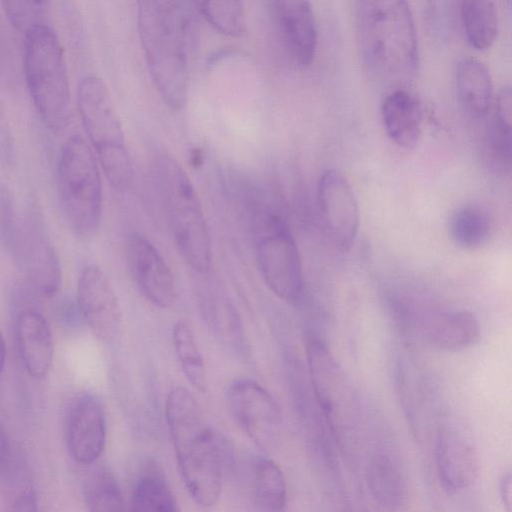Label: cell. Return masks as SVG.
Masks as SVG:
<instances>
[{
	"instance_id": "1",
	"label": "cell",
	"mask_w": 512,
	"mask_h": 512,
	"mask_svg": "<svg viewBox=\"0 0 512 512\" xmlns=\"http://www.w3.org/2000/svg\"><path fill=\"white\" fill-rule=\"evenodd\" d=\"M165 418L188 493L199 506H214L221 495L225 470L233 459L229 443L207 425L196 400L183 387L168 393Z\"/></svg>"
},
{
	"instance_id": "2",
	"label": "cell",
	"mask_w": 512,
	"mask_h": 512,
	"mask_svg": "<svg viewBox=\"0 0 512 512\" xmlns=\"http://www.w3.org/2000/svg\"><path fill=\"white\" fill-rule=\"evenodd\" d=\"M357 39L363 64L374 79L396 89L413 79L419 49L407 0H359Z\"/></svg>"
},
{
	"instance_id": "3",
	"label": "cell",
	"mask_w": 512,
	"mask_h": 512,
	"mask_svg": "<svg viewBox=\"0 0 512 512\" xmlns=\"http://www.w3.org/2000/svg\"><path fill=\"white\" fill-rule=\"evenodd\" d=\"M140 43L152 82L172 110L188 99V67L181 21L168 0H137Z\"/></svg>"
},
{
	"instance_id": "4",
	"label": "cell",
	"mask_w": 512,
	"mask_h": 512,
	"mask_svg": "<svg viewBox=\"0 0 512 512\" xmlns=\"http://www.w3.org/2000/svg\"><path fill=\"white\" fill-rule=\"evenodd\" d=\"M154 177L171 233L186 263L205 274L212 264L211 238L203 208L183 166L170 154L154 161Z\"/></svg>"
},
{
	"instance_id": "5",
	"label": "cell",
	"mask_w": 512,
	"mask_h": 512,
	"mask_svg": "<svg viewBox=\"0 0 512 512\" xmlns=\"http://www.w3.org/2000/svg\"><path fill=\"white\" fill-rule=\"evenodd\" d=\"M77 104L87 141L107 181L118 191L133 181V166L121 120L104 81L87 75L80 81Z\"/></svg>"
},
{
	"instance_id": "6",
	"label": "cell",
	"mask_w": 512,
	"mask_h": 512,
	"mask_svg": "<svg viewBox=\"0 0 512 512\" xmlns=\"http://www.w3.org/2000/svg\"><path fill=\"white\" fill-rule=\"evenodd\" d=\"M23 66L34 106L47 127L65 129L71 119V93L64 51L45 24L25 33Z\"/></svg>"
},
{
	"instance_id": "7",
	"label": "cell",
	"mask_w": 512,
	"mask_h": 512,
	"mask_svg": "<svg viewBox=\"0 0 512 512\" xmlns=\"http://www.w3.org/2000/svg\"><path fill=\"white\" fill-rule=\"evenodd\" d=\"M57 180L61 206L70 228L81 238L94 236L102 217V181L96 155L82 135H72L63 143Z\"/></svg>"
},
{
	"instance_id": "8",
	"label": "cell",
	"mask_w": 512,
	"mask_h": 512,
	"mask_svg": "<svg viewBox=\"0 0 512 512\" xmlns=\"http://www.w3.org/2000/svg\"><path fill=\"white\" fill-rule=\"evenodd\" d=\"M255 253L267 287L281 300L295 304L304 294L301 256L286 220L275 211L260 210L253 217Z\"/></svg>"
},
{
	"instance_id": "9",
	"label": "cell",
	"mask_w": 512,
	"mask_h": 512,
	"mask_svg": "<svg viewBox=\"0 0 512 512\" xmlns=\"http://www.w3.org/2000/svg\"><path fill=\"white\" fill-rule=\"evenodd\" d=\"M307 361L315 397L339 440L352 432L356 413L353 389L342 367L319 339L307 343Z\"/></svg>"
},
{
	"instance_id": "10",
	"label": "cell",
	"mask_w": 512,
	"mask_h": 512,
	"mask_svg": "<svg viewBox=\"0 0 512 512\" xmlns=\"http://www.w3.org/2000/svg\"><path fill=\"white\" fill-rule=\"evenodd\" d=\"M228 407L247 436L263 451H270L279 439L283 423L280 406L259 383L240 379L226 391Z\"/></svg>"
},
{
	"instance_id": "11",
	"label": "cell",
	"mask_w": 512,
	"mask_h": 512,
	"mask_svg": "<svg viewBox=\"0 0 512 512\" xmlns=\"http://www.w3.org/2000/svg\"><path fill=\"white\" fill-rule=\"evenodd\" d=\"M79 312L102 342L114 345L123 336V315L116 292L105 274L96 264L81 271L77 283Z\"/></svg>"
},
{
	"instance_id": "12",
	"label": "cell",
	"mask_w": 512,
	"mask_h": 512,
	"mask_svg": "<svg viewBox=\"0 0 512 512\" xmlns=\"http://www.w3.org/2000/svg\"><path fill=\"white\" fill-rule=\"evenodd\" d=\"M317 197L330 241L338 250L348 251L360 224L358 201L348 179L337 169H327L319 178Z\"/></svg>"
},
{
	"instance_id": "13",
	"label": "cell",
	"mask_w": 512,
	"mask_h": 512,
	"mask_svg": "<svg viewBox=\"0 0 512 512\" xmlns=\"http://www.w3.org/2000/svg\"><path fill=\"white\" fill-rule=\"evenodd\" d=\"M124 254L129 273L145 298L159 308L172 307L177 298L174 277L154 244L132 232L125 239Z\"/></svg>"
},
{
	"instance_id": "14",
	"label": "cell",
	"mask_w": 512,
	"mask_h": 512,
	"mask_svg": "<svg viewBox=\"0 0 512 512\" xmlns=\"http://www.w3.org/2000/svg\"><path fill=\"white\" fill-rule=\"evenodd\" d=\"M17 245L27 279L37 293L54 296L60 289L62 269L58 255L37 215L24 220Z\"/></svg>"
},
{
	"instance_id": "15",
	"label": "cell",
	"mask_w": 512,
	"mask_h": 512,
	"mask_svg": "<svg viewBox=\"0 0 512 512\" xmlns=\"http://www.w3.org/2000/svg\"><path fill=\"white\" fill-rule=\"evenodd\" d=\"M64 433L71 457L80 464H92L106 443V418L100 400L89 393L76 396L65 414Z\"/></svg>"
},
{
	"instance_id": "16",
	"label": "cell",
	"mask_w": 512,
	"mask_h": 512,
	"mask_svg": "<svg viewBox=\"0 0 512 512\" xmlns=\"http://www.w3.org/2000/svg\"><path fill=\"white\" fill-rule=\"evenodd\" d=\"M439 482L447 495L455 496L469 490L479 474V460L469 438L458 428H440L435 448Z\"/></svg>"
},
{
	"instance_id": "17",
	"label": "cell",
	"mask_w": 512,
	"mask_h": 512,
	"mask_svg": "<svg viewBox=\"0 0 512 512\" xmlns=\"http://www.w3.org/2000/svg\"><path fill=\"white\" fill-rule=\"evenodd\" d=\"M409 321L427 345L442 351L467 349L477 343L481 335L477 317L466 310L433 311Z\"/></svg>"
},
{
	"instance_id": "18",
	"label": "cell",
	"mask_w": 512,
	"mask_h": 512,
	"mask_svg": "<svg viewBox=\"0 0 512 512\" xmlns=\"http://www.w3.org/2000/svg\"><path fill=\"white\" fill-rule=\"evenodd\" d=\"M278 31L289 57L309 66L317 51V25L310 0H272Z\"/></svg>"
},
{
	"instance_id": "19",
	"label": "cell",
	"mask_w": 512,
	"mask_h": 512,
	"mask_svg": "<svg viewBox=\"0 0 512 512\" xmlns=\"http://www.w3.org/2000/svg\"><path fill=\"white\" fill-rule=\"evenodd\" d=\"M18 351L29 375L42 379L49 373L54 357V341L50 326L39 312L28 309L16 320Z\"/></svg>"
},
{
	"instance_id": "20",
	"label": "cell",
	"mask_w": 512,
	"mask_h": 512,
	"mask_svg": "<svg viewBox=\"0 0 512 512\" xmlns=\"http://www.w3.org/2000/svg\"><path fill=\"white\" fill-rule=\"evenodd\" d=\"M384 129L397 146L412 149L421 136L422 111L416 97L402 88L392 90L381 107Z\"/></svg>"
},
{
	"instance_id": "21",
	"label": "cell",
	"mask_w": 512,
	"mask_h": 512,
	"mask_svg": "<svg viewBox=\"0 0 512 512\" xmlns=\"http://www.w3.org/2000/svg\"><path fill=\"white\" fill-rule=\"evenodd\" d=\"M456 89L462 108L470 115L482 117L492 103L493 85L487 67L475 58H466L456 73Z\"/></svg>"
},
{
	"instance_id": "22",
	"label": "cell",
	"mask_w": 512,
	"mask_h": 512,
	"mask_svg": "<svg viewBox=\"0 0 512 512\" xmlns=\"http://www.w3.org/2000/svg\"><path fill=\"white\" fill-rule=\"evenodd\" d=\"M367 485L373 499L385 507L400 506L406 497V484L396 459L388 452L379 451L372 457L367 469Z\"/></svg>"
},
{
	"instance_id": "23",
	"label": "cell",
	"mask_w": 512,
	"mask_h": 512,
	"mask_svg": "<svg viewBox=\"0 0 512 512\" xmlns=\"http://www.w3.org/2000/svg\"><path fill=\"white\" fill-rule=\"evenodd\" d=\"M460 18L465 37L474 49L492 47L499 31L494 0H460Z\"/></svg>"
},
{
	"instance_id": "24",
	"label": "cell",
	"mask_w": 512,
	"mask_h": 512,
	"mask_svg": "<svg viewBox=\"0 0 512 512\" xmlns=\"http://www.w3.org/2000/svg\"><path fill=\"white\" fill-rule=\"evenodd\" d=\"M133 511H178L176 498L162 470L149 465L138 477L132 490Z\"/></svg>"
},
{
	"instance_id": "25",
	"label": "cell",
	"mask_w": 512,
	"mask_h": 512,
	"mask_svg": "<svg viewBox=\"0 0 512 512\" xmlns=\"http://www.w3.org/2000/svg\"><path fill=\"white\" fill-rule=\"evenodd\" d=\"M492 230V219L487 210L477 204L459 207L451 216L449 233L460 248L472 250L488 240Z\"/></svg>"
},
{
	"instance_id": "26",
	"label": "cell",
	"mask_w": 512,
	"mask_h": 512,
	"mask_svg": "<svg viewBox=\"0 0 512 512\" xmlns=\"http://www.w3.org/2000/svg\"><path fill=\"white\" fill-rule=\"evenodd\" d=\"M83 497L90 511L124 510V498L114 473L106 466L94 468L84 479Z\"/></svg>"
},
{
	"instance_id": "27",
	"label": "cell",
	"mask_w": 512,
	"mask_h": 512,
	"mask_svg": "<svg viewBox=\"0 0 512 512\" xmlns=\"http://www.w3.org/2000/svg\"><path fill=\"white\" fill-rule=\"evenodd\" d=\"M254 499L258 509L282 511L287 503L285 477L280 467L271 459L256 463L253 483Z\"/></svg>"
},
{
	"instance_id": "28",
	"label": "cell",
	"mask_w": 512,
	"mask_h": 512,
	"mask_svg": "<svg viewBox=\"0 0 512 512\" xmlns=\"http://www.w3.org/2000/svg\"><path fill=\"white\" fill-rule=\"evenodd\" d=\"M172 340L185 377L195 389L206 392L208 380L205 363L190 326L178 321L172 330Z\"/></svg>"
},
{
	"instance_id": "29",
	"label": "cell",
	"mask_w": 512,
	"mask_h": 512,
	"mask_svg": "<svg viewBox=\"0 0 512 512\" xmlns=\"http://www.w3.org/2000/svg\"><path fill=\"white\" fill-rule=\"evenodd\" d=\"M207 23L218 33L239 37L246 31L242 0H194Z\"/></svg>"
},
{
	"instance_id": "30",
	"label": "cell",
	"mask_w": 512,
	"mask_h": 512,
	"mask_svg": "<svg viewBox=\"0 0 512 512\" xmlns=\"http://www.w3.org/2000/svg\"><path fill=\"white\" fill-rule=\"evenodd\" d=\"M1 4L8 21L19 32L44 25L48 0H1Z\"/></svg>"
},
{
	"instance_id": "31",
	"label": "cell",
	"mask_w": 512,
	"mask_h": 512,
	"mask_svg": "<svg viewBox=\"0 0 512 512\" xmlns=\"http://www.w3.org/2000/svg\"><path fill=\"white\" fill-rule=\"evenodd\" d=\"M512 113L504 109L494 111L490 134V150L494 160L501 165L510 163Z\"/></svg>"
},
{
	"instance_id": "32",
	"label": "cell",
	"mask_w": 512,
	"mask_h": 512,
	"mask_svg": "<svg viewBox=\"0 0 512 512\" xmlns=\"http://www.w3.org/2000/svg\"><path fill=\"white\" fill-rule=\"evenodd\" d=\"M36 495L31 488H26L15 496L13 506L15 510L32 511L36 510Z\"/></svg>"
},
{
	"instance_id": "33",
	"label": "cell",
	"mask_w": 512,
	"mask_h": 512,
	"mask_svg": "<svg viewBox=\"0 0 512 512\" xmlns=\"http://www.w3.org/2000/svg\"><path fill=\"white\" fill-rule=\"evenodd\" d=\"M512 485L510 472L504 473L499 480V495L507 511L512 510Z\"/></svg>"
},
{
	"instance_id": "34",
	"label": "cell",
	"mask_w": 512,
	"mask_h": 512,
	"mask_svg": "<svg viewBox=\"0 0 512 512\" xmlns=\"http://www.w3.org/2000/svg\"><path fill=\"white\" fill-rule=\"evenodd\" d=\"M203 151L196 147L190 151V163L194 168H198L203 163Z\"/></svg>"
},
{
	"instance_id": "35",
	"label": "cell",
	"mask_w": 512,
	"mask_h": 512,
	"mask_svg": "<svg viewBox=\"0 0 512 512\" xmlns=\"http://www.w3.org/2000/svg\"><path fill=\"white\" fill-rule=\"evenodd\" d=\"M6 362V346L2 334L0 333V374L4 369Z\"/></svg>"
}]
</instances>
